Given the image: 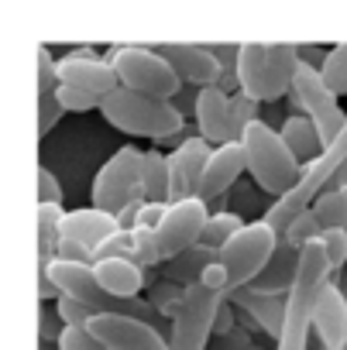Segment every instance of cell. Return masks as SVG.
<instances>
[{"instance_id": "74e56055", "label": "cell", "mask_w": 347, "mask_h": 350, "mask_svg": "<svg viewBox=\"0 0 347 350\" xmlns=\"http://www.w3.org/2000/svg\"><path fill=\"white\" fill-rule=\"evenodd\" d=\"M55 347H59V350H103L100 340H97L86 326H66Z\"/></svg>"}, {"instance_id": "4dcf8cb0", "label": "cell", "mask_w": 347, "mask_h": 350, "mask_svg": "<svg viewBox=\"0 0 347 350\" xmlns=\"http://www.w3.org/2000/svg\"><path fill=\"white\" fill-rule=\"evenodd\" d=\"M131 247H134V261L144 271H155L165 265V258L158 251V234L151 227H131Z\"/></svg>"}, {"instance_id": "7dc6e473", "label": "cell", "mask_w": 347, "mask_h": 350, "mask_svg": "<svg viewBox=\"0 0 347 350\" xmlns=\"http://www.w3.org/2000/svg\"><path fill=\"white\" fill-rule=\"evenodd\" d=\"M330 189H344L347 193V161L337 168V175H333V183H330Z\"/></svg>"}, {"instance_id": "f1b7e54d", "label": "cell", "mask_w": 347, "mask_h": 350, "mask_svg": "<svg viewBox=\"0 0 347 350\" xmlns=\"http://www.w3.org/2000/svg\"><path fill=\"white\" fill-rule=\"evenodd\" d=\"M320 76H323V83L330 86V93H333L337 100L347 96V42L326 49V59H323V66H320Z\"/></svg>"}, {"instance_id": "d4e9b609", "label": "cell", "mask_w": 347, "mask_h": 350, "mask_svg": "<svg viewBox=\"0 0 347 350\" xmlns=\"http://www.w3.org/2000/svg\"><path fill=\"white\" fill-rule=\"evenodd\" d=\"M231 302L251 309L255 319H258V323L279 340V333H282V319H285V295L275 299V295H261V292H255V288H244V292L231 295Z\"/></svg>"}, {"instance_id": "6da1fadb", "label": "cell", "mask_w": 347, "mask_h": 350, "mask_svg": "<svg viewBox=\"0 0 347 350\" xmlns=\"http://www.w3.org/2000/svg\"><path fill=\"white\" fill-rule=\"evenodd\" d=\"M100 117L117 127L127 137H148L155 144L162 141H183L186 137V113L172 100H155L134 90H114L100 100Z\"/></svg>"}, {"instance_id": "83f0119b", "label": "cell", "mask_w": 347, "mask_h": 350, "mask_svg": "<svg viewBox=\"0 0 347 350\" xmlns=\"http://www.w3.org/2000/svg\"><path fill=\"white\" fill-rule=\"evenodd\" d=\"M313 213L323 224V230H347V193L344 189H326L313 203Z\"/></svg>"}, {"instance_id": "7402d4cb", "label": "cell", "mask_w": 347, "mask_h": 350, "mask_svg": "<svg viewBox=\"0 0 347 350\" xmlns=\"http://www.w3.org/2000/svg\"><path fill=\"white\" fill-rule=\"evenodd\" d=\"M279 134H282V141L289 144V151L296 154V161H299V165H309L313 158H320V154L326 151V144H323V137H320L316 124H313L309 117H303V113L285 117V120H282V127H279Z\"/></svg>"}, {"instance_id": "ffe728a7", "label": "cell", "mask_w": 347, "mask_h": 350, "mask_svg": "<svg viewBox=\"0 0 347 350\" xmlns=\"http://www.w3.org/2000/svg\"><path fill=\"white\" fill-rule=\"evenodd\" d=\"M237 93L272 103V72H268V45L244 42L237 45Z\"/></svg>"}, {"instance_id": "7bdbcfd3", "label": "cell", "mask_w": 347, "mask_h": 350, "mask_svg": "<svg viewBox=\"0 0 347 350\" xmlns=\"http://www.w3.org/2000/svg\"><path fill=\"white\" fill-rule=\"evenodd\" d=\"M200 285H207L210 292H217V295H224L227 299V268L220 265V261H214L210 268H207V275H203V282Z\"/></svg>"}, {"instance_id": "836d02e7", "label": "cell", "mask_w": 347, "mask_h": 350, "mask_svg": "<svg viewBox=\"0 0 347 350\" xmlns=\"http://www.w3.org/2000/svg\"><path fill=\"white\" fill-rule=\"evenodd\" d=\"M55 100L62 103L66 113H90V110H100V96L86 93V90H76V86H62L55 90Z\"/></svg>"}, {"instance_id": "60d3db41", "label": "cell", "mask_w": 347, "mask_h": 350, "mask_svg": "<svg viewBox=\"0 0 347 350\" xmlns=\"http://www.w3.org/2000/svg\"><path fill=\"white\" fill-rule=\"evenodd\" d=\"M38 203H55V206H62V183L52 175L49 165L38 168Z\"/></svg>"}, {"instance_id": "d6986e66", "label": "cell", "mask_w": 347, "mask_h": 350, "mask_svg": "<svg viewBox=\"0 0 347 350\" xmlns=\"http://www.w3.org/2000/svg\"><path fill=\"white\" fill-rule=\"evenodd\" d=\"M114 230H120V227H117V217H114V213H103V210H97V206L66 210V220H62V241H73V244L86 247L90 254H93Z\"/></svg>"}, {"instance_id": "3957f363", "label": "cell", "mask_w": 347, "mask_h": 350, "mask_svg": "<svg viewBox=\"0 0 347 350\" xmlns=\"http://www.w3.org/2000/svg\"><path fill=\"white\" fill-rule=\"evenodd\" d=\"M241 144H244V158H248L251 179L272 200H282L299 183L303 165L296 161V154L289 151V144L282 141V134L272 124L258 120V124L244 127L241 131Z\"/></svg>"}, {"instance_id": "52a82bcc", "label": "cell", "mask_w": 347, "mask_h": 350, "mask_svg": "<svg viewBox=\"0 0 347 350\" xmlns=\"http://www.w3.org/2000/svg\"><path fill=\"white\" fill-rule=\"evenodd\" d=\"M289 103H292V110H299L303 117H309L316 124V131H320V137H323L326 148L347 127V110H340V103L330 93V86L323 83L320 69L309 66V62H303V59H299V69H296L292 86H289Z\"/></svg>"}, {"instance_id": "ac0fdd59", "label": "cell", "mask_w": 347, "mask_h": 350, "mask_svg": "<svg viewBox=\"0 0 347 350\" xmlns=\"http://www.w3.org/2000/svg\"><path fill=\"white\" fill-rule=\"evenodd\" d=\"M97 271V282L100 288L117 299V302H131V299H141L144 285H151V271H144L138 261L131 258H114V261H97L93 265Z\"/></svg>"}, {"instance_id": "bcb514c9", "label": "cell", "mask_w": 347, "mask_h": 350, "mask_svg": "<svg viewBox=\"0 0 347 350\" xmlns=\"http://www.w3.org/2000/svg\"><path fill=\"white\" fill-rule=\"evenodd\" d=\"M231 326H234V302L224 299V306H220V312H217V326H214V333H231Z\"/></svg>"}, {"instance_id": "d590c367", "label": "cell", "mask_w": 347, "mask_h": 350, "mask_svg": "<svg viewBox=\"0 0 347 350\" xmlns=\"http://www.w3.org/2000/svg\"><path fill=\"white\" fill-rule=\"evenodd\" d=\"M320 244H323V251H326L330 271H340V268L347 265V230H323Z\"/></svg>"}, {"instance_id": "e575fe53", "label": "cell", "mask_w": 347, "mask_h": 350, "mask_svg": "<svg viewBox=\"0 0 347 350\" xmlns=\"http://www.w3.org/2000/svg\"><path fill=\"white\" fill-rule=\"evenodd\" d=\"M114 258H131V261H134L131 230H114V234L93 251V265H97V261H114Z\"/></svg>"}, {"instance_id": "f546056e", "label": "cell", "mask_w": 347, "mask_h": 350, "mask_svg": "<svg viewBox=\"0 0 347 350\" xmlns=\"http://www.w3.org/2000/svg\"><path fill=\"white\" fill-rule=\"evenodd\" d=\"M323 237V224L316 220V213L313 210H306V213H299L292 224H289V230L282 234V241L292 247V251H306L309 244H316Z\"/></svg>"}, {"instance_id": "d6a6232c", "label": "cell", "mask_w": 347, "mask_h": 350, "mask_svg": "<svg viewBox=\"0 0 347 350\" xmlns=\"http://www.w3.org/2000/svg\"><path fill=\"white\" fill-rule=\"evenodd\" d=\"M59 90V59H52L49 45H38V100L55 96Z\"/></svg>"}, {"instance_id": "ba28073f", "label": "cell", "mask_w": 347, "mask_h": 350, "mask_svg": "<svg viewBox=\"0 0 347 350\" xmlns=\"http://www.w3.org/2000/svg\"><path fill=\"white\" fill-rule=\"evenodd\" d=\"M141 165H144V151L134 144L117 148L93 175V186H90V206L103 210V213H120L131 200L138 196L141 186Z\"/></svg>"}, {"instance_id": "4316f807", "label": "cell", "mask_w": 347, "mask_h": 350, "mask_svg": "<svg viewBox=\"0 0 347 350\" xmlns=\"http://www.w3.org/2000/svg\"><path fill=\"white\" fill-rule=\"evenodd\" d=\"M241 230H244V220H241L234 210H214L210 220H207V227H203L200 244L210 247V251H224Z\"/></svg>"}, {"instance_id": "cb8c5ba5", "label": "cell", "mask_w": 347, "mask_h": 350, "mask_svg": "<svg viewBox=\"0 0 347 350\" xmlns=\"http://www.w3.org/2000/svg\"><path fill=\"white\" fill-rule=\"evenodd\" d=\"M299 69V45L292 42H272L268 45V72H272V100L289 96L292 76Z\"/></svg>"}, {"instance_id": "b9f144b4", "label": "cell", "mask_w": 347, "mask_h": 350, "mask_svg": "<svg viewBox=\"0 0 347 350\" xmlns=\"http://www.w3.org/2000/svg\"><path fill=\"white\" fill-rule=\"evenodd\" d=\"M62 319H59V312H49V306H42V333H38V340L42 343H59V336H62Z\"/></svg>"}, {"instance_id": "484cf974", "label": "cell", "mask_w": 347, "mask_h": 350, "mask_svg": "<svg viewBox=\"0 0 347 350\" xmlns=\"http://www.w3.org/2000/svg\"><path fill=\"white\" fill-rule=\"evenodd\" d=\"M62 220H66V206L38 203V261H52L59 254Z\"/></svg>"}, {"instance_id": "9c48e42d", "label": "cell", "mask_w": 347, "mask_h": 350, "mask_svg": "<svg viewBox=\"0 0 347 350\" xmlns=\"http://www.w3.org/2000/svg\"><path fill=\"white\" fill-rule=\"evenodd\" d=\"M220 306H224V295L210 292L207 285L186 288L183 309L172 319V329H168V350H207Z\"/></svg>"}, {"instance_id": "8992f818", "label": "cell", "mask_w": 347, "mask_h": 350, "mask_svg": "<svg viewBox=\"0 0 347 350\" xmlns=\"http://www.w3.org/2000/svg\"><path fill=\"white\" fill-rule=\"evenodd\" d=\"M279 241L282 237L261 217L244 224V230L220 251V265L227 268V299L251 288L265 275V268L272 265V258L279 251Z\"/></svg>"}, {"instance_id": "603a6c76", "label": "cell", "mask_w": 347, "mask_h": 350, "mask_svg": "<svg viewBox=\"0 0 347 350\" xmlns=\"http://www.w3.org/2000/svg\"><path fill=\"white\" fill-rule=\"evenodd\" d=\"M168 186H172V168H168V154L158 148L144 151V165H141V186L138 196L144 203H168Z\"/></svg>"}, {"instance_id": "8d00e7d4", "label": "cell", "mask_w": 347, "mask_h": 350, "mask_svg": "<svg viewBox=\"0 0 347 350\" xmlns=\"http://www.w3.org/2000/svg\"><path fill=\"white\" fill-rule=\"evenodd\" d=\"M231 107H234V127H237V134L244 127H251V124L261 120V103L251 100V96H244V93H234L231 96Z\"/></svg>"}, {"instance_id": "8fae6325", "label": "cell", "mask_w": 347, "mask_h": 350, "mask_svg": "<svg viewBox=\"0 0 347 350\" xmlns=\"http://www.w3.org/2000/svg\"><path fill=\"white\" fill-rule=\"evenodd\" d=\"M86 329L100 340L103 350H168V336L134 316H120V312H97Z\"/></svg>"}, {"instance_id": "ab89813d", "label": "cell", "mask_w": 347, "mask_h": 350, "mask_svg": "<svg viewBox=\"0 0 347 350\" xmlns=\"http://www.w3.org/2000/svg\"><path fill=\"white\" fill-rule=\"evenodd\" d=\"M62 117H66V110H62V103H59L55 96L38 100V137H49L52 127H55Z\"/></svg>"}, {"instance_id": "2e32d148", "label": "cell", "mask_w": 347, "mask_h": 350, "mask_svg": "<svg viewBox=\"0 0 347 350\" xmlns=\"http://www.w3.org/2000/svg\"><path fill=\"white\" fill-rule=\"evenodd\" d=\"M196 134L203 141H210L214 148L220 144H231V141H241L237 127H234V107H231V93L210 86V90H200L196 96Z\"/></svg>"}, {"instance_id": "4fadbf2b", "label": "cell", "mask_w": 347, "mask_h": 350, "mask_svg": "<svg viewBox=\"0 0 347 350\" xmlns=\"http://www.w3.org/2000/svg\"><path fill=\"white\" fill-rule=\"evenodd\" d=\"M59 83L86 90V93H93L100 100L110 96L114 90H120V79H117L114 66L107 62V55H97L90 45L69 49L66 55H59Z\"/></svg>"}, {"instance_id": "277c9868", "label": "cell", "mask_w": 347, "mask_h": 350, "mask_svg": "<svg viewBox=\"0 0 347 350\" xmlns=\"http://www.w3.org/2000/svg\"><path fill=\"white\" fill-rule=\"evenodd\" d=\"M344 161H347V127L340 131V137H337L320 158H313L309 165H303L299 183H296L282 200H272V206L261 213V220L282 237V234L289 230V224H292L299 213L313 210V203L330 189L333 175H337V168H340Z\"/></svg>"}, {"instance_id": "ee69618b", "label": "cell", "mask_w": 347, "mask_h": 350, "mask_svg": "<svg viewBox=\"0 0 347 350\" xmlns=\"http://www.w3.org/2000/svg\"><path fill=\"white\" fill-rule=\"evenodd\" d=\"M55 258H62V261H90V265H93V254H90L86 247L73 244V241H62V244H59V254H55Z\"/></svg>"}, {"instance_id": "e0dca14e", "label": "cell", "mask_w": 347, "mask_h": 350, "mask_svg": "<svg viewBox=\"0 0 347 350\" xmlns=\"http://www.w3.org/2000/svg\"><path fill=\"white\" fill-rule=\"evenodd\" d=\"M313 333L323 350H347V295L330 282L313 312Z\"/></svg>"}, {"instance_id": "5b68a950", "label": "cell", "mask_w": 347, "mask_h": 350, "mask_svg": "<svg viewBox=\"0 0 347 350\" xmlns=\"http://www.w3.org/2000/svg\"><path fill=\"white\" fill-rule=\"evenodd\" d=\"M107 62L114 66L124 90L155 96V100H176L183 93V83L155 45H110Z\"/></svg>"}, {"instance_id": "7c38bea8", "label": "cell", "mask_w": 347, "mask_h": 350, "mask_svg": "<svg viewBox=\"0 0 347 350\" xmlns=\"http://www.w3.org/2000/svg\"><path fill=\"white\" fill-rule=\"evenodd\" d=\"M210 154H214V144L203 141L196 131H190L176 148L168 151V168H172L168 203H179V200H193V196H200L203 168H207Z\"/></svg>"}, {"instance_id": "5bb4252c", "label": "cell", "mask_w": 347, "mask_h": 350, "mask_svg": "<svg viewBox=\"0 0 347 350\" xmlns=\"http://www.w3.org/2000/svg\"><path fill=\"white\" fill-rule=\"evenodd\" d=\"M162 52V59L176 69L179 83L190 86V90H210V86H220V59L214 55L210 45H190V42H165V45H155Z\"/></svg>"}, {"instance_id": "f6af8a7d", "label": "cell", "mask_w": 347, "mask_h": 350, "mask_svg": "<svg viewBox=\"0 0 347 350\" xmlns=\"http://www.w3.org/2000/svg\"><path fill=\"white\" fill-rule=\"evenodd\" d=\"M141 203H144V200H131V203H127V206H124V210L117 213V227H120V230H131V227L138 224V213H141Z\"/></svg>"}, {"instance_id": "44dd1931", "label": "cell", "mask_w": 347, "mask_h": 350, "mask_svg": "<svg viewBox=\"0 0 347 350\" xmlns=\"http://www.w3.org/2000/svg\"><path fill=\"white\" fill-rule=\"evenodd\" d=\"M214 261H220V251H210V247L196 244V247H190V251H183V254H176V258H168V261L162 265V278L172 282V285L193 288V285L203 282V275H207V268H210Z\"/></svg>"}, {"instance_id": "9a60e30c", "label": "cell", "mask_w": 347, "mask_h": 350, "mask_svg": "<svg viewBox=\"0 0 347 350\" xmlns=\"http://www.w3.org/2000/svg\"><path fill=\"white\" fill-rule=\"evenodd\" d=\"M248 172V158H244V144L241 141H231V144H220L214 148L207 168H203V183H200V200L207 206H217L241 175Z\"/></svg>"}, {"instance_id": "30bf717a", "label": "cell", "mask_w": 347, "mask_h": 350, "mask_svg": "<svg viewBox=\"0 0 347 350\" xmlns=\"http://www.w3.org/2000/svg\"><path fill=\"white\" fill-rule=\"evenodd\" d=\"M210 213H214V210H210L200 196L168 203L165 220H162L158 230H155V234H158V251H162V258L168 261V258H176V254L196 247L200 237H203V227H207Z\"/></svg>"}, {"instance_id": "1f68e13d", "label": "cell", "mask_w": 347, "mask_h": 350, "mask_svg": "<svg viewBox=\"0 0 347 350\" xmlns=\"http://www.w3.org/2000/svg\"><path fill=\"white\" fill-rule=\"evenodd\" d=\"M183 299H186V288L183 285H172V282H158V285H151V295H148V302L158 309V316L162 319H176L179 316V309H183Z\"/></svg>"}, {"instance_id": "7a4b0ae2", "label": "cell", "mask_w": 347, "mask_h": 350, "mask_svg": "<svg viewBox=\"0 0 347 350\" xmlns=\"http://www.w3.org/2000/svg\"><path fill=\"white\" fill-rule=\"evenodd\" d=\"M330 275L333 271H330V261L320 241L299 251V268H296L292 288L285 292V319H282L275 350H306L309 333H313V312H316L323 288L330 285Z\"/></svg>"}, {"instance_id": "f35d334b", "label": "cell", "mask_w": 347, "mask_h": 350, "mask_svg": "<svg viewBox=\"0 0 347 350\" xmlns=\"http://www.w3.org/2000/svg\"><path fill=\"white\" fill-rule=\"evenodd\" d=\"M55 312H59L62 326H86V323L93 319V312H90L83 302H76V299H66V295H59V302H55Z\"/></svg>"}]
</instances>
